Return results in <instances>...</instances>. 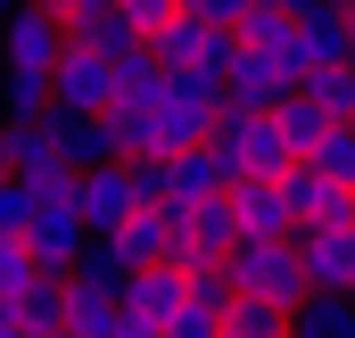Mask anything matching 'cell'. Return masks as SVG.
<instances>
[{
    "label": "cell",
    "instance_id": "obj_1",
    "mask_svg": "<svg viewBox=\"0 0 355 338\" xmlns=\"http://www.w3.org/2000/svg\"><path fill=\"white\" fill-rule=\"evenodd\" d=\"M207 149L223 157V173H232V181H272V173L289 166V149H281V132H272L265 107H215Z\"/></svg>",
    "mask_w": 355,
    "mask_h": 338
},
{
    "label": "cell",
    "instance_id": "obj_2",
    "mask_svg": "<svg viewBox=\"0 0 355 338\" xmlns=\"http://www.w3.org/2000/svg\"><path fill=\"white\" fill-rule=\"evenodd\" d=\"M223 281H232V297H257V305H281V314L306 297L289 240H240V248L223 256Z\"/></svg>",
    "mask_w": 355,
    "mask_h": 338
},
{
    "label": "cell",
    "instance_id": "obj_3",
    "mask_svg": "<svg viewBox=\"0 0 355 338\" xmlns=\"http://www.w3.org/2000/svg\"><path fill=\"white\" fill-rule=\"evenodd\" d=\"M272 190H281V206H289V231H331V223H355V181H331V173L306 166V157H289V166L272 173Z\"/></svg>",
    "mask_w": 355,
    "mask_h": 338
},
{
    "label": "cell",
    "instance_id": "obj_4",
    "mask_svg": "<svg viewBox=\"0 0 355 338\" xmlns=\"http://www.w3.org/2000/svg\"><path fill=\"white\" fill-rule=\"evenodd\" d=\"M58 50H67L58 17L33 8V0H8V17H0V75H33V83H50Z\"/></svg>",
    "mask_w": 355,
    "mask_h": 338
},
{
    "label": "cell",
    "instance_id": "obj_5",
    "mask_svg": "<svg viewBox=\"0 0 355 338\" xmlns=\"http://www.w3.org/2000/svg\"><path fill=\"white\" fill-rule=\"evenodd\" d=\"M289 248H297V281H306V297H355V223L289 231Z\"/></svg>",
    "mask_w": 355,
    "mask_h": 338
},
{
    "label": "cell",
    "instance_id": "obj_6",
    "mask_svg": "<svg viewBox=\"0 0 355 338\" xmlns=\"http://www.w3.org/2000/svg\"><path fill=\"white\" fill-rule=\"evenodd\" d=\"M132 206H141V166H132V157H107V166H83V173H75V215H83V231L124 223Z\"/></svg>",
    "mask_w": 355,
    "mask_h": 338
},
{
    "label": "cell",
    "instance_id": "obj_7",
    "mask_svg": "<svg viewBox=\"0 0 355 338\" xmlns=\"http://www.w3.org/2000/svg\"><path fill=\"white\" fill-rule=\"evenodd\" d=\"M174 305H182V272H174V264H141V272H124V281H116V322H124V330L166 338Z\"/></svg>",
    "mask_w": 355,
    "mask_h": 338
},
{
    "label": "cell",
    "instance_id": "obj_8",
    "mask_svg": "<svg viewBox=\"0 0 355 338\" xmlns=\"http://www.w3.org/2000/svg\"><path fill=\"white\" fill-rule=\"evenodd\" d=\"M83 215H75V206H33V215H25V231H17V248H25V264H33V272H50V281H67V272H75V256H83Z\"/></svg>",
    "mask_w": 355,
    "mask_h": 338
},
{
    "label": "cell",
    "instance_id": "obj_9",
    "mask_svg": "<svg viewBox=\"0 0 355 338\" xmlns=\"http://www.w3.org/2000/svg\"><path fill=\"white\" fill-rule=\"evenodd\" d=\"M355 50V17L347 8H306V17H289V66H297V83L314 75V66H347Z\"/></svg>",
    "mask_w": 355,
    "mask_h": 338
},
{
    "label": "cell",
    "instance_id": "obj_10",
    "mask_svg": "<svg viewBox=\"0 0 355 338\" xmlns=\"http://www.w3.org/2000/svg\"><path fill=\"white\" fill-rule=\"evenodd\" d=\"M157 66H198V75H223V58H232V33H215V25H198V17H166L149 42H141Z\"/></svg>",
    "mask_w": 355,
    "mask_h": 338
},
{
    "label": "cell",
    "instance_id": "obj_11",
    "mask_svg": "<svg viewBox=\"0 0 355 338\" xmlns=\"http://www.w3.org/2000/svg\"><path fill=\"white\" fill-rule=\"evenodd\" d=\"M107 91H116L107 58L83 50V42H67V50H58V66H50V107H67V116H99V107H107Z\"/></svg>",
    "mask_w": 355,
    "mask_h": 338
},
{
    "label": "cell",
    "instance_id": "obj_12",
    "mask_svg": "<svg viewBox=\"0 0 355 338\" xmlns=\"http://www.w3.org/2000/svg\"><path fill=\"white\" fill-rule=\"evenodd\" d=\"M289 91H297V75H289L281 58L232 42V58H223V107H272V99H289Z\"/></svg>",
    "mask_w": 355,
    "mask_h": 338
},
{
    "label": "cell",
    "instance_id": "obj_13",
    "mask_svg": "<svg viewBox=\"0 0 355 338\" xmlns=\"http://www.w3.org/2000/svg\"><path fill=\"white\" fill-rule=\"evenodd\" d=\"M50 157L83 173V166H107V157H124V149H116L107 116H67V107H50Z\"/></svg>",
    "mask_w": 355,
    "mask_h": 338
},
{
    "label": "cell",
    "instance_id": "obj_14",
    "mask_svg": "<svg viewBox=\"0 0 355 338\" xmlns=\"http://www.w3.org/2000/svg\"><path fill=\"white\" fill-rule=\"evenodd\" d=\"M223 198H232L240 240H289V206H281V190H272V181H232Z\"/></svg>",
    "mask_w": 355,
    "mask_h": 338
},
{
    "label": "cell",
    "instance_id": "obj_15",
    "mask_svg": "<svg viewBox=\"0 0 355 338\" xmlns=\"http://www.w3.org/2000/svg\"><path fill=\"white\" fill-rule=\"evenodd\" d=\"M265 116H272V132H281V149H289V157H306V149H314V141H322V132L339 124V116H322V107H314L306 91H289V99H272Z\"/></svg>",
    "mask_w": 355,
    "mask_h": 338
},
{
    "label": "cell",
    "instance_id": "obj_16",
    "mask_svg": "<svg viewBox=\"0 0 355 338\" xmlns=\"http://www.w3.org/2000/svg\"><path fill=\"white\" fill-rule=\"evenodd\" d=\"M281 338H355V297H297Z\"/></svg>",
    "mask_w": 355,
    "mask_h": 338
},
{
    "label": "cell",
    "instance_id": "obj_17",
    "mask_svg": "<svg viewBox=\"0 0 355 338\" xmlns=\"http://www.w3.org/2000/svg\"><path fill=\"white\" fill-rule=\"evenodd\" d=\"M232 42H240V50H265V58H281V66H289V8L248 0V17L232 25ZM289 75H297V66H289Z\"/></svg>",
    "mask_w": 355,
    "mask_h": 338
},
{
    "label": "cell",
    "instance_id": "obj_18",
    "mask_svg": "<svg viewBox=\"0 0 355 338\" xmlns=\"http://www.w3.org/2000/svg\"><path fill=\"white\" fill-rule=\"evenodd\" d=\"M58 330H75V338H116V297L91 289V281H67V314H58Z\"/></svg>",
    "mask_w": 355,
    "mask_h": 338
},
{
    "label": "cell",
    "instance_id": "obj_19",
    "mask_svg": "<svg viewBox=\"0 0 355 338\" xmlns=\"http://www.w3.org/2000/svg\"><path fill=\"white\" fill-rule=\"evenodd\" d=\"M58 314H67V281H50V272H33V289L8 305V322H17L25 338H50V330H58Z\"/></svg>",
    "mask_w": 355,
    "mask_h": 338
},
{
    "label": "cell",
    "instance_id": "obj_20",
    "mask_svg": "<svg viewBox=\"0 0 355 338\" xmlns=\"http://www.w3.org/2000/svg\"><path fill=\"white\" fill-rule=\"evenodd\" d=\"M50 157V116H0V173H25Z\"/></svg>",
    "mask_w": 355,
    "mask_h": 338
},
{
    "label": "cell",
    "instance_id": "obj_21",
    "mask_svg": "<svg viewBox=\"0 0 355 338\" xmlns=\"http://www.w3.org/2000/svg\"><path fill=\"white\" fill-rule=\"evenodd\" d=\"M281 305H257V297H223V338H281Z\"/></svg>",
    "mask_w": 355,
    "mask_h": 338
},
{
    "label": "cell",
    "instance_id": "obj_22",
    "mask_svg": "<svg viewBox=\"0 0 355 338\" xmlns=\"http://www.w3.org/2000/svg\"><path fill=\"white\" fill-rule=\"evenodd\" d=\"M67 42H83V50H99V58H107V66H116V58H132V50H141V33H132V25H124V17H116V8H107V17H91L83 33H67Z\"/></svg>",
    "mask_w": 355,
    "mask_h": 338
},
{
    "label": "cell",
    "instance_id": "obj_23",
    "mask_svg": "<svg viewBox=\"0 0 355 338\" xmlns=\"http://www.w3.org/2000/svg\"><path fill=\"white\" fill-rule=\"evenodd\" d=\"M124 272H132V264H124V256L107 248V240H99V231H91L83 240V256H75V272H67V281H91V289H107V297H116V281H124Z\"/></svg>",
    "mask_w": 355,
    "mask_h": 338
},
{
    "label": "cell",
    "instance_id": "obj_24",
    "mask_svg": "<svg viewBox=\"0 0 355 338\" xmlns=\"http://www.w3.org/2000/svg\"><path fill=\"white\" fill-rule=\"evenodd\" d=\"M306 99H314V107H322V116H339V124H347V107H355V83H347V66H314V75H306Z\"/></svg>",
    "mask_w": 355,
    "mask_h": 338
},
{
    "label": "cell",
    "instance_id": "obj_25",
    "mask_svg": "<svg viewBox=\"0 0 355 338\" xmlns=\"http://www.w3.org/2000/svg\"><path fill=\"white\" fill-rule=\"evenodd\" d=\"M306 166H314V173H331V181H355V132H347V124H331V132L306 149Z\"/></svg>",
    "mask_w": 355,
    "mask_h": 338
},
{
    "label": "cell",
    "instance_id": "obj_26",
    "mask_svg": "<svg viewBox=\"0 0 355 338\" xmlns=\"http://www.w3.org/2000/svg\"><path fill=\"white\" fill-rule=\"evenodd\" d=\"M0 116H50V83H33V75H0Z\"/></svg>",
    "mask_w": 355,
    "mask_h": 338
},
{
    "label": "cell",
    "instance_id": "obj_27",
    "mask_svg": "<svg viewBox=\"0 0 355 338\" xmlns=\"http://www.w3.org/2000/svg\"><path fill=\"white\" fill-rule=\"evenodd\" d=\"M25 289H33V264H25V248H17V240H0V314H8Z\"/></svg>",
    "mask_w": 355,
    "mask_h": 338
},
{
    "label": "cell",
    "instance_id": "obj_28",
    "mask_svg": "<svg viewBox=\"0 0 355 338\" xmlns=\"http://www.w3.org/2000/svg\"><path fill=\"white\" fill-rule=\"evenodd\" d=\"M166 338H223V314H215V305H190V297H182V305H174V322H166Z\"/></svg>",
    "mask_w": 355,
    "mask_h": 338
},
{
    "label": "cell",
    "instance_id": "obj_29",
    "mask_svg": "<svg viewBox=\"0 0 355 338\" xmlns=\"http://www.w3.org/2000/svg\"><path fill=\"white\" fill-rule=\"evenodd\" d=\"M174 8H182V0H116V17H124V25H132L141 42H149V33H157V25H166Z\"/></svg>",
    "mask_w": 355,
    "mask_h": 338
},
{
    "label": "cell",
    "instance_id": "obj_30",
    "mask_svg": "<svg viewBox=\"0 0 355 338\" xmlns=\"http://www.w3.org/2000/svg\"><path fill=\"white\" fill-rule=\"evenodd\" d=\"M33 8H50V17H58V33H83L91 17H107L116 0H33Z\"/></svg>",
    "mask_w": 355,
    "mask_h": 338
},
{
    "label": "cell",
    "instance_id": "obj_31",
    "mask_svg": "<svg viewBox=\"0 0 355 338\" xmlns=\"http://www.w3.org/2000/svg\"><path fill=\"white\" fill-rule=\"evenodd\" d=\"M182 17H198V25H215V33H232V25L248 17V0H182Z\"/></svg>",
    "mask_w": 355,
    "mask_h": 338
},
{
    "label": "cell",
    "instance_id": "obj_32",
    "mask_svg": "<svg viewBox=\"0 0 355 338\" xmlns=\"http://www.w3.org/2000/svg\"><path fill=\"white\" fill-rule=\"evenodd\" d=\"M25 215H33V198H25L17 181H0V240H17V231H25Z\"/></svg>",
    "mask_w": 355,
    "mask_h": 338
},
{
    "label": "cell",
    "instance_id": "obj_33",
    "mask_svg": "<svg viewBox=\"0 0 355 338\" xmlns=\"http://www.w3.org/2000/svg\"><path fill=\"white\" fill-rule=\"evenodd\" d=\"M272 8H289V17H306V8H347V0H272Z\"/></svg>",
    "mask_w": 355,
    "mask_h": 338
},
{
    "label": "cell",
    "instance_id": "obj_34",
    "mask_svg": "<svg viewBox=\"0 0 355 338\" xmlns=\"http://www.w3.org/2000/svg\"><path fill=\"white\" fill-rule=\"evenodd\" d=\"M50 338H75V330H50Z\"/></svg>",
    "mask_w": 355,
    "mask_h": 338
},
{
    "label": "cell",
    "instance_id": "obj_35",
    "mask_svg": "<svg viewBox=\"0 0 355 338\" xmlns=\"http://www.w3.org/2000/svg\"><path fill=\"white\" fill-rule=\"evenodd\" d=\"M0 17H8V0H0Z\"/></svg>",
    "mask_w": 355,
    "mask_h": 338
}]
</instances>
